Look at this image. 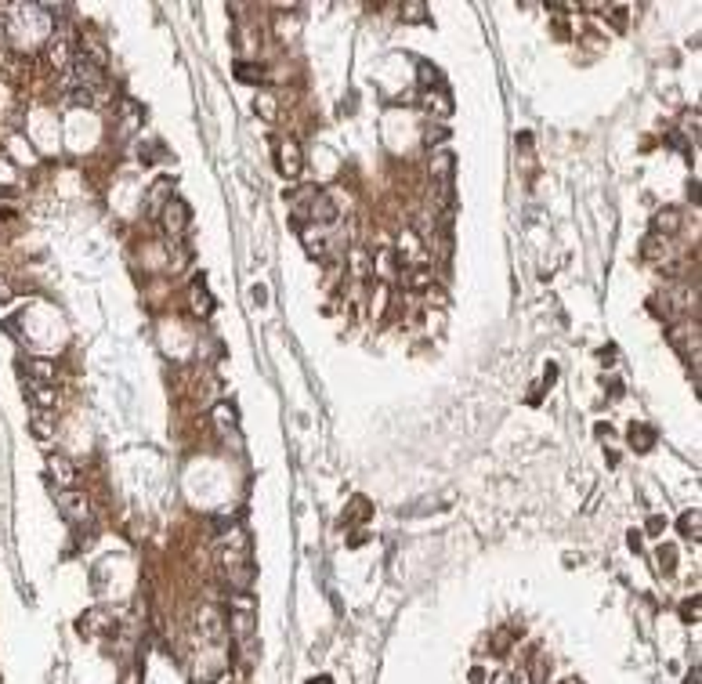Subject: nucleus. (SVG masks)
<instances>
[{
  "label": "nucleus",
  "instance_id": "obj_12",
  "mask_svg": "<svg viewBox=\"0 0 702 684\" xmlns=\"http://www.w3.org/2000/svg\"><path fill=\"white\" fill-rule=\"evenodd\" d=\"M452 152H438V156L431 160V185H438V181H452Z\"/></svg>",
  "mask_w": 702,
  "mask_h": 684
},
{
  "label": "nucleus",
  "instance_id": "obj_31",
  "mask_svg": "<svg viewBox=\"0 0 702 684\" xmlns=\"http://www.w3.org/2000/svg\"><path fill=\"white\" fill-rule=\"evenodd\" d=\"M662 528H666V521H662V518H652V521H648V533H652V536H659Z\"/></svg>",
  "mask_w": 702,
  "mask_h": 684
},
{
  "label": "nucleus",
  "instance_id": "obj_3",
  "mask_svg": "<svg viewBox=\"0 0 702 684\" xmlns=\"http://www.w3.org/2000/svg\"><path fill=\"white\" fill-rule=\"evenodd\" d=\"M54 504L62 507V514H66L69 521L87 518V496L76 492V489H58V492H54Z\"/></svg>",
  "mask_w": 702,
  "mask_h": 684
},
{
  "label": "nucleus",
  "instance_id": "obj_15",
  "mask_svg": "<svg viewBox=\"0 0 702 684\" xmlns=\"http://www.w3.org/2000/svg\"><path fill=\"white\" fill-rule=\"evenodd\" d=\"M640 254H645L648 261H659V257H666V254H669V250H666V239L652 232L645 243H640Z\"/></svg>",
  "mask_w": 702,
  "mask_h": 684
},
{
  "label": "nucleus",
  "instance_id": "obj_10",
  "mask_svg": "<svg viewBox=\"0 0 702 684\" xmlns=\"http://www.w3.org/2000/svg\"><path fill=\"white\" fill-rule=\"evenodd\" d=\"M25 377L33 381V384H54V362H47V359L25 362Z\"/></svg>",
  "mask_w": 702,
  "mask_h": 684
},
{
  "label": "nucleus",
  "instance_id": "obj_22",
  "mask_svg": "<svg viewBox=\"0 0 702 684\" xmlns=\"http://www.w3.org/2000/svg\"><path fill=\"white\" fill-rule=\"evenodd\" d=\"M406 286H413V290H431V272H427V268H413L409 279H406Z\"/></svg>",
  "mask_w": 702,
  "mask_h": 684
},
{
  "label": "nucleus",
  "instance_id": "obj_17",
  "mask_svg": "<svg viewBox=\"0 0 702 684\" xmlns=\"http://www.w3.org/2000/svg\"><path fill=\"white\" fill-rule=\"evenodd\" d=\"M235 76L242 83H261L264 80V69L261 66H250V62H235Z\"/></svg>",
  "mask_w": 702,
  "mask_h": 684
},
{
  "label": "nucleus",
  "instance_id": "obj_20",
  "mask_svg": "<svg viewBox=\"0 0 702 684\" xmlns=\"http://www.w3.org/2000/svg\"><path fill=\"white\" fill-rule=\"evenodd\" d=\"M677 525H681V533H684V536H691V540H698V536H702V528H698V511L681 514V521H677Z\"/></svg>",
  "mask_w": 702,
  "mask_h": 684
},
{
  "label": "nucleus",
  "instance_id": "obj_2",
  "mask_svg": "<svg viewBox=\"0 0 702 684\" xmlns=\"http://www.w3.org/2000/svg\"><path fill=\"white\" fill-rule=\"evenodd\" d=\"M276 160H279V170H283V178H297V174L304 170L300 141H297V138H286V141H279V149H276Z\"/></svg>",
  "mask_w": 702,
  "mask_h": 684
},
{
  "label": "nucleus",
  "instance_id": "obj_32",
  "mask_svg": "<svg viewBox=\"0 0 702 684\" xmlns=\"http://www.w3.org/2000/svg\"><path fill=\"white\" fill-rule=\"evenodd\" d=\"M554 381H558V369H554V366H546V373H543V384H546V388H551Z\"/></svg>",
  "mask_w": 702,
  "mask_h": 684
},
{
  "label": "nucleus",
  "instance_id": "obj_13",
  "mask_svg": "<svg viewBox=\"0 0 702 684\" xmlns=\"http://www.w3.org/2000/svg\"><path fill=\"white\" fill-rule=\"evenodd\" d=\"M423 109H427V112H438V116H449V112H452L449 95H445L442 87H438V95H431V91H427V95H423Z\"/></svg>",
  "mask_w": 702,
  "mask_h": 684
},
{
  "label": "nucleus",
  "instance_id": "obj_26",
  "mask_svg": "<svg viewBox=\"0 0 702 684\" xmlns=\"http://www.w3.org/2000/svg\"><path fill=\"white\" fill-rule=\"evenodd\" d=\"M213 420H218L221 427H232V424H235V410H232V406H225V402H221V406L213 410Z\"/></svg>",
  "mask_w": 702,
  "mask_h": 684
},
{
  "label": "nucleus",
  "instance_id": "obj_4",
  "mask_svg": "<svg viewBox=\"0 0 702 684\" xmlns=\"http://www.w3.org/2000/svg\"><path fill=\"white\" fill-rule=\"evenodd\" d=\"M47 471H51V478L62 485V489H73V482H76V468H73V460L69 456H62V453H51L47 456Z\"/></svg>",
  "mask_w": 702,
  "mask_h": 684
},
{
  "label": "nucleus",
  "instance_id": "obj_6",
  "mask_svg": "<svg viewBox=\"0 0 702 684\" xmlns=\"http://www.w3.org/2000/svg\"><path fill=\"white\" fill-rule=\"evenodd\" d=\"M189 304H192V312H196L199 319H206V315L213 312V297L206 294L203 275H196V283H192V290H189Z\"/></svg>",
  "mask_w": 702,
  "mask_h": 684
},
{
  "label": "nucleus",
  "instance_id": "obj_35",
  "mask_svg": "<svg viewBox=\"0 0 702 684\" xmlns=\"http://www.w3.org/2000/svg\"><path fill=\"white\" fill-rule=\"evenodd\" d=\"M565 684H579V680H565Z\"/></svg>",
  "mask_w": 702,
  "mask_h": 684
},
{
  "label": "nucleus",
  "instance_id": "obj_24",
  "mask_svg": "<svg viewBox=\"0 0 702 684\" xmlns=\"http://www.w3.org/2000/svg\"><path fill=\"white\" fill-rule=\"evenodd\" d=\"M170 178H163V181H156V185H152V196H148V210H156V203L160 199H170Z\"/></svg>",
  "mask_w": 702,
  "mask_h": 684
},
{
  "label": "nucleus",
  "instance_id": "obj_7",
  "mask_svg": "<svg viewBox=\"0 0 702 684\" xmlns=\"http://www.w3.org/2000/svg\"><path fill=\"white\" fill-rule=\"evenodd\" d=\"M626 439H630V446H633V453H648L652 446H655V427L652 424H630V431H626Z\"/></svg>",
  "mask_w": 702,
  "mask_h": 684
},
{
  "label": "nucleus",
  "instance_id": "obj_16",
  "mask_svg": "<svg viewBox=\"0 0 702 684\" xmlns=\"http://www.w3.org/2000/svg\"><path fill=\"white\" fill-rule=\"evenodd\" d=\"M254 112H257L261 120H268V123H271V120L279 116V112H276V98H271L268 91H261V95H257V102H254Z\"/></svg>",
  "mask_w": 702,
  "mask_h": 684
},
{
  "label": "nucleus",
  "instance_id": "obj_25",
  "mask_svg": "<svg viewBox=\"0 0 702 684\" xmlns=\"http://www.w3.org/2000/svg\"><path fill=\"white\" fill-rule=\"evenodd\" d=\"M674 557H677V550H674V547H659V554H655L659 572H674Z\"/></svg>",
  "mask_w": 702,
  "mask_h": 684
},
{
  "label": "nucleus",
  "instance_id": "obj_11",
  "mask_svg": "<svg viewBox=\"0 0 702 684\" xmlns=\"http://www.w3.org/2000/svg\"><path fill=\"white\" fill-rule=\"evenodd\" d=\"M312 221H319V225H333L337 221V207H333V199L329 196H315L312 199Z\"/></svg>",
  "mask_w": 702,
  "mask_h": 684
},
{
  "label": "nucleus",
  "instance_id": "obj_29",
  "mask_svg": "<svg viewBox=\"0 0 702 684\" xmlns=\"http://www.w3.org/2000/svg\"><path fill=\"white\" fill-rule=\"evenodd\" d=\"M33 434H37V439H47V434H51V427H47V420H44V417H37V420H33Z\"/></svg>",
  "mask_w": 702,
  "mask_h": 684
},
{
  "label": "nucleus",
  "instance_id": "obj_1",
  "mask_svg": "<svg viewBox=\"0 0 702 684\" xmlns=\"http://www.w3.org/2000/svg\"><path fill=\"white\" fill-rule=\"evenodd\" d=\"M160 217H163V232L167 236H185L189 232V221H192V210H189V203L181 199V196H170L167 207L160 210Z\"/></svg>",
  "mask_w": 702,
  "mask_h": 684
},
{
  "label": "nucleus",
  "instance_id": "obj_28",
  "mask_svg": "<svg viewBox=\"0 0 702 684\" xmlns=\"http://www.w3.org/2000/svg\"><path fill=\"white\" fill-rule=\"evenodd\" d=\"M11 297H15V286L8 283V279H4V275H0V304H8Z\"/></svg>",
  "mask_w": 702,
  "mask_h": 684
},
{
  "label": "nucleus",
  "instance_id": "obj_5",
  "mask_svg": "<svg viewBox=\"0 0 702 684\" xmlns=\"http://www.w3.org/2000/svg\"><path fill=\"white\" fill-rule=\"evenodd\" d=\"M652 232L662 236V239H666V236H677V232H681V210H677V207H662V210L652 217Z\"/></svg>",
  "mask_w": 702,
  "mask_h": 684
},
{
  "label": "nucleus",
  "instance_id": "obj_27",
  "mask_svg": "<svg viewBox=\"0 0 702 684\" xmlns=\"http://www.w3.org/2000/svg\"><path fill=\"white\" fill-rule=\"evenodd\" d=\"M681 615L688 619V623H695V619H698V601H684L681 605Z\"/></svg>",
  "mask_w": 702,
  "mask_h": 684
},
{
  "label": "nucleus",
  "instance_id": "obj_19",
  "mask_svg": "<svg viewBox=\"0 0 702 684\" xmlns=\"http://www.w3.org/2000/svg\"><path fill=\"white\" fill-rule=\"evenodd\" d=\"M416 73H420V83H423V87H442V73L431 66V62H420Z\"/></svg>",
  "mask_w": 702,
  "mask_h": 684
},
{
  "label": "nucleus",
  "instance_id": "obj_30",
  "mask_svg": "<svg viewBox=\"0 0 702 684\" xmlns=\"http://www.w3.org/2000/svg\"><path fill=\"white\" fill-rule=\"evenodd\" d=\"M626 547H630L633 554H640V533H637V528H633V533L626 536Z\"/></svg>",
  "mask_w": 702,
  "mask_h": 684
},
{
  "label": "nucleus",
  "instance_id": "obj_33",
  "mask_svg": "<svg viewBox=\"0 0 702 684\" xmlns=\"http://www.w3.org/2000/svg\"><path fill=\"white\" fill-rule=\"evenodd\" d=\"M684 684H698V670H695V666H691V673L684 677Z\"/></svg>",
  "mask_w": 702,
  "mask_h": 684
},
{
  "label": "nucleus",
  "instance_id": "obj_34",
  "mask_svg": "<svg viewBox=\"0 0 702 684\" xmlns=\"http://www.w3.org/2000/svg\"><path fill=\"white\" fill-rule=\"evenodd\" d=\"M493 684H514V677H507V673H500V677H496Z\"/></svg>",
  "mask_w": 702,
  "mask_h": 684
},
{
  "label": "nucleus",
  "instance_id": "obj_21",
  "mask_svg": "<svg viewBox=\"0 0 702 684\" xmlns=\"http://www.w3.org/2000/svg\"><path fill=\"white\" fill-rule=\"evenodd\" d=\"M402 18L406 22H423L427 18V4H420V0H406V4H402Z\"/></svg>",
  "mask_w": 702,
  "mask_h": 684
},
{
  "label": "nucleus",
  "instance_id": "obj_18",
  "mask_svg": "<svg viewBox=\"0 0 702 684\" xmlns=\"http://www.w3.org/2000/svg\"><path fill=\"white\" fill-rule=\"evenodd\" d=\"M33 406H37V410H51V406H54L51 384H33Z\"/></svg>",
  "mask_w": 702,
  "mask_h": 684
},
{
  "label": "nucleus",
  "instance_id": "obj_23",
  "mask_svg": "<svg viewBox=\"0 0 702 684\" xmlns=\"http://www.w3.org/2000/svg\"><path fill=\"white\" fill-rule=\"evenodd\" d=\"M546 677H551V663H546V656H539V651H536V659H532V684H546Z\"/></svg>",
  "mask_w": 702,
  "mask_h": 684
},
{
  "label": "nucleus",
  "instance_id": "obj_14",
  "mask_svg": "<svg viewBox=\"0 0 702 684\" xmlns=\"http://www.w3.org/2000/svg\"><path fill=\"white\" fill-rule=\"evenodd\" d=\"M66 105H73V109H90V105H95V87H73L69 95H66Z\"/></svg>",
  "mask_w": 702,
  "mask_h": 684
},
{
  "label": "nucleus",
  "instance_id": "obj_9",
  "mask_svg": "<svg viewBox=\"0 0 702 684\" xmlns=\"http://www.w3.org/2000/svg\"><path fill=\"white\" fill-rule=\"evenodd\" d=\"M199 634L206 641H218L221 637V612L218 608H210V605L199 608Z\"/></svg>",
  "mask_w": 702,
  "mask_h": 684
},
{
  "label": "nucleus",
  "instance_id": "obj_8",
  "mask_svg": "<svg viewBox=\"0 0 702 684\" xmlns=\"http://www.w3.org/2000/svg\"><path fill=\"white\" fill-rule=\"evenodd\" d=\"M47 58L54 62V66H69L73 62V51H69V33L62 29V33H54L51 40H47Z\"/></svg>",
  "mask_w": 702,
  "mask_h": 684
}]
</instances>
